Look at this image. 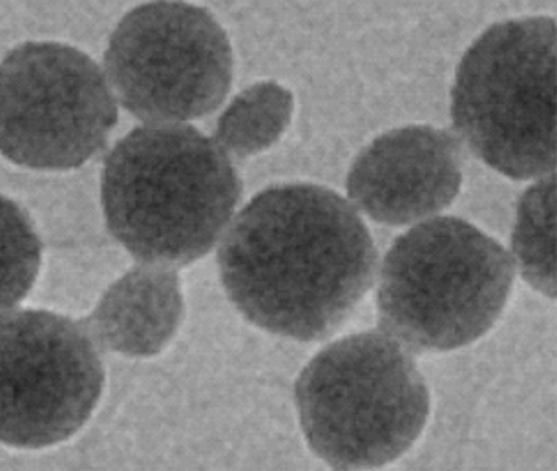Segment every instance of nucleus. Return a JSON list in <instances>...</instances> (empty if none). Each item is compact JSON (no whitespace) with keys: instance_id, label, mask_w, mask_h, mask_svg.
<instances>
[{"instance_id":"20e7f679","label":"nucleus","mask_w":557,"mask_h":471,"mask_svg":"<svg viewBox=\"0 0 557 471\" xmlns=\"http://www.w3.org/2000/svg\"><path fill=\"white\" fill-rule=\"evenodd\" d=\"M301 430L314 454L344 470H371L416 443L430 393L410 352L370 331L325 347L295 387Z\"/></svg>"},{"instance_id":"f03ea898","label":"nucleus","mask_w":557,"mask_h":471,"mask_svg":"<svg viewBox=\"0 0 557 471\" xmlns=\"http://www.w3.org/2000/svg\"><path fill=\"white\" fill-rule=\"evenodd\" d=\"M242 179L218 142L188 125H147L104 161V218L136 260L188 265L211 252L242 199Z\"/></svg>"},{"instance_id":"9b49d317","label":"nucleus","mask_w":557,"mask_h":471,"mask_svg":"<svg viewBox=\"0 0 557 471\" xmlns=\"http://www.w3.org/2000/svg\"><path fill=\"white\" fill-rule=\"evenodd\" d=\"M293 115V96L278 83H258L234 97L218 120L216 141L245 160L278 141Z\"/></svg>"},{"instance_id":"39448f33","label":"nucleus","mask_w":557,"mask_h":471,"mask_svg":"<svg viewBox=\"0 0 557 471\" xmlns=\"http://www.w3.org/2000/svg\"><path fill=\"white\" fill-rule=\"evenodd\" d=\"M451 120L479 160L512 179L556 169V23L506 21L486 29L462 58Z\"/></svg>"},{"instance_id":"6e6552de","label":"nucleus","mask_w":557,"mask_h":471,"mask_svg":"<svg viewBox=\"0 0 557 471\" xmlns=\"http://www.w3.org/2000/svg\"><path fill=\"white\" fill-rule=\"evenodd\" d=\"M103 384V362L85 325L40 309L0 317V443H63L90 419Z\"/></svg>"},{"instance_id":"1a4fd4ad","label":"nucleus","mask_w":557,"mask_h":471,"mask_svg":"<svg viewBox=\"0 0 557 471\" xmlns=\"http://www.w3.org/2000/svg\"><path fill=\"white\" fill-rule=\"evenodd\" d=\"M461 183L457 139L416 125L387 132L362 150L347 176V193L371 220L403 227L444 211Z\"/></svg>"},{"instance_id":"ddd939ff","label":"nucleus","mask_w":557,"mask_h":471,"mask_svg":"<svg viewBox=\"0 0 557 471\" xmlns=\"http://www.w3.org/2000/svg\"><path fill=\"white\" fill-rule=\"evenodd\" d=\"M39 236L28 214L0 196V317L24 300L40 268Z\"/></svg>"},{"instance_id":"f257e3e1","label":"nucleus","mask_w":557,"mask_h":471,"mask_svg":"<svg viewBox=\"0 0 557 471\" xmlns=\"http://www.w3.org/2000/svg\"><path fill=\"white\" fill-rule=\"evenodd\" d=\"M223 287L245 319L273 335L324 340L371 289L376 249L359 212L308 183L258 194L218 252Z\"/></svg>"},{"instance_id":"7ed1b4c3","label":"nucleus","mask_w":557,"mask_h":471,"mask_svg":"<svg viewBox=\"0 0 557 471\" xmlns=\"http://www.w3.org/2000/svg\"><path fill=\"white\" fill-rule=\"evenodd\" d=\"M513 260L488 234L459 218H435L387 250L376 295L379 322L413 351H451L499 319Z\"/></svg>"},{"instance_id":"423d86ee","label":"nucleus","mask_w":557,"mask_h":471,"mask_svg":"<svg viewBox=\"0 0 557 471\" xmlns=\"http://www.w3.org/2000/svg\"><path fill=\"white\" fill-rule=\"evenodd\" d=\"M117 104L94 59L26 42L0 63V153L35 171H70L107 147Z\"/></svg>"},{"instance_id":"9d476101","label":"nucleus","mask_w":557,"mask_h":471,"mask_svg":"<svg viewBox=\"0 0 557 471\" xmlns=\"http://www.w3.org/2000/svg\"><path fill=\"white\" fill-rule=\"evenodd\" d=\"M180 278L161 265H139L110 285L85 325L97 347L125 357H154L182 324Z\"/></svg>"},{"instance_id":"0eeeda50","label":"nucleus","mask_w":557,"mask_h":471,"mask_svg":"<svg viewBox=\"0 0 557 471\" xmlns=\"http://www.w3.org/2000/svg\"><path fill=\"white\" fill-rule=\"evenodd\" d=\"M104 66L121 104L148 125L211 114L233 83V48L203 8L150 2L126 13Z\"/></svg>"},{"instance_id":"f8f14e48","label":"nucleus","mask_w":557,"mask_h":471,"mask_svg":"<svg viewBox=\"0 0 557 471\" xmlns=\"http://www.w3.org/2000/svg\"><path fill=\"white\" fill-rule=\"evenodd\" d=\"M556 177L535 183L519 201L512 249L523 278L548 298L556 296Z\"/></svg>"}]
</instances>
